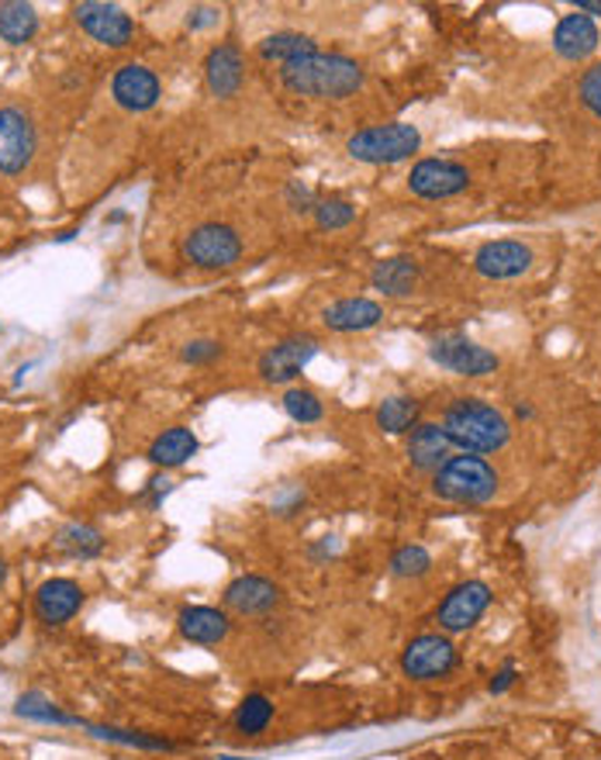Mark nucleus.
<instances>
[{"label":"nucleus","mask_w":601,"mask_h":760,"mask_svg":"<svg viewBox=\"0 0 601 760\" xmlns=\"http://www.w3.org/2000/svg\"><path fill=\"white\" fill-rule=\"evenodd\" d=\"M280 83L291 93H301V98L342 101L363 87V67L357 59L339 52H314L280 67Z\"/></svg>","instance_id":"obj_1"},{"label":"nucleus","mask_w":601,"mask_h":760,"mask_svg":"<svg viewBox=\"0 0 601 760\" xmlns=\"http://www.w3.org/2000/svg\"><path fill=\"white\" fill-rule=\"evenodd\" d=\"M439 426L447 429L450 442L463 453H498L512 439L509 419L491 401L481 398H457Z\"/></svg>","instance_id":"obj_2"},{"label":"nucleus","mask_w":601,"mask_h":760,"mask_svg":"<svg viewBox=\"0 0 601 760\" xmlns=\"http://www.w3.org/2000/svg\"><path fill=\"white\" fill-rule=\"evenodd\" d=\"M432 494L450 504H488L498 494V473L488 460L460 453L432 473Z\"/></svg>","instance_id":"obj_3"},{"label":"nucleus","mask_w":601,"mask_h":760,"mask_svg":"<svg viewBox=\"0 0 601 760\" xmlns=\"http://www.w3.org/2000/svg\"><path fill=\"white\" fill-rule=\"evenodd\" d=\"M422 146V136L415 124L404 121H391V124H370V129H360L357 136H350L345 142V152L360 163H401L408 156H415Z\"/></svg>","instance_id":"obj_4"},{"label":"nucleus","mask_w":601,"mask_h":760,"mask_svg":"<svg viewBox=\"0 0 601 760\" xmlns=\"http://www.w3.org/2000/svg\"><path fill=\"white\" fill-rule=\"evenodd\" d=\"M460 653L442 632H422L401 650V674L411 681H439L457 671Z\"/></svg>","instance_id":"obj_5"},{"label":"nucleus","mask_w":601,"mask_h":760,"mask_svg":"<svg viewBox=\"0 0 601 760\" xmlns=\"http://www.w3.org/2000/svg\"><path fill=\"white\" fill-rule=\"evenodd\" d=\"M183 257L201 270H226V267L239 263L242 239L232 226L208 221V226H198L191 236L183 239Z\"/></svg>","instance_id":"obj_6"},{"label":"nucleus","mask_w":601,"mask_h":760,"mask_svg":"<svg viewBox=\"0 0 601 760\" xmlns=\"http://www.w3.org/2000/svg\"><path fill=\"white\" fill-rule=\"evenodd\" d=\"M319 357V339L314 336H288L260 357V377L267 384H291L301 377V370Z\"/></svg>","instance_id":"obj_7"},{"label":"nucleus","mask_w":601,"mask_h":760,"mask_svg":"<svg viewBox=\"0 0 601 760\" xmlns=\"http://www.w3.org/2000/svg\"><path fill=\"white\" fill-rule=\"evenodd\" d=\"M491 588L484 581H463L450 588V594L442 598V606L435 612V622L442 632H467L481 622V616L491 606Z\"/></svg>","instance_id":"obj_8"},{"label":"nucleus","mask_w":601,"mask_h":760,"mask_svg":"<svg viewBox=\"0 0 601 760\" xmlns=\"http://www.w3.org/2000/svg\"><path fill=\"white\" fill-rule=\"evenodd\" d=\"M432 363H439L442 370L460 373V377H488L498 370V357L484 346L470 342L467 336H439L429 346Z\"/></svg>","instance_id":"obj_9"},{"label":"nucleus","mask_w":601,"mask_h":760,"mask_svg":"<svg viewBox=\"0 0 601 760\" xmlns=\"http://www.w3.org/2000/svg\"><path fill=\"white\" fill-rule=\"evenodd\" d=\"M73 18L93 42L111 46V49L129 46L132 36H136L132 18L124 14L121 8H114V4H101V0H83V4L73 8Z\"/></svg>","instance_id":"obj_10"},{"label":"nucleus","mask_w":601,"mask_h":760,"mask_svg":"<svg viewBox=\"0 0 601 760\" xmlns=\"http://www.w3.org/2000/svg\"><path fill=\"white\" fill-rule=\"evenodd\" d=\"M467 187H470V173H467V167H460L453 160H422L408 173V190L425 201L463 194Z\"/></svg>","instance_id":"obj_11"},{"label":"nucleus","mask_w":601,"mask_h":760,"mask_svg":"<svg viewBox=\"0 0 601 760\" xmlns=\"http://www.w3.org/2000/svg\"><path fill=\"white\" fill-rule=\"evenodd\" d=\"M280 601H283L280 588L270 578H260V574L236 578L226 588V594H221V606H226V612H236V616H246V619L270 616L280 606Z\"/></svg>","instance_id":"obj_12"},{"label":"nucleus","mask_w":601,"mask_h":760,"mask_svg":"<svg viewBox=\"0 0 601 760\" xmlns=\"http://www.w3.org/2000/svg\"><path fill=\"white\" fill-rule=\"evenodd\" d=\"M36 156V129L24 111L0 108V170L21 173Z\"/></svg>","instance_id":"obj_13"},{"label":"nucleus","mask_w":601,"mask_h":760,"mask_svg":"<svg viewBox=\"0 0 601 760\" xmlns=\"http://www.w3.org/2000/svg\"><path fill=\"white\" fill-rule=\"evenodd\" d=\"M532 267V249L519 239H494L473 252V270L488 280H515Z\"/></svg>","instance_id":"obj_14"},{"label":"nucleus","mask_w":601,"mask_h":760,"mask_svg":"<svg viewBox=\"0 0 601 760\" xmlns=\"http://www.w3.org/2000/svg\"><path fill=\"white\" fill-rule=\"evenodd\" d=\"M111 93L124 111H149V108H156V101H160L163 87L152 70L139 67V62H129V67H121L114 73Z\"/></svg>","instance_id":"obj_15"},{"label":"nucleus","mask_w":601,"mask_h":760,"mask_svg":"<svg viewBox=\"0 0 601 760\" xmlns=\"http://www.w3.org/2000/svg\"><path fill=\"white\" fill-rule=\"evenodd\" d=\"M83 606V588L70 578H52L36 591V619L42 626H67Z\"/></svg>","instance_id":"obj_16"},{"label":"nucleus","mask_w":601,"mask_h":760,"mask_svg":"<svg viewBox=\"0 0 601 760\" xmlns=\"http://www.w3.org/2000/svg\"><path fill=\"white\" fill-rule=\"evenodd\" d=\"M177 632L187 643L218 647L232 632V619L226 609H214V606H187L177 616Z\"/></svg>","instance_id":"obj_17"},{"label":"nucleus","mask_w":601,"mask_h":760,"mask_svg":"<svg viewBox=\"0 0 601 760\" xmlns=\"http://www.w3.org/2000/svg\"><path fill=\"white\" fill-rule=\"evenodd\" d=\"M408 463L422 470V473H435L442 463L453 457V442L439 422H419L415 429L408 432Z\"/></svg>","instance_id":"obj_18"},{"label":"nucleus","mask_w":601,"mask_h":760,"mask_svg":"<svg viewBox=\"0 0 601 760\" xmlns=\"http://www.w3.org/2000/svg\"><path fill=\"white\" fill-rule=\"evenodd\" d=\"M384 308L370 298H342L322 311V322L332 332H367L373 326H381Z\"/></svg>","instance_id":"obj_19"},{"label":"nucleus","mask_w":601,"mask_h":760,"mask_svg":"<svg viewBox=\"0 0 601 760\" xmlns=\"http://www.w3.org/2000/svg\"><path fill=\"white\" fill-rule=\"evenodd\" d=\"M598 39L601 36H598V28L588 14H567V18H560V24L553 31V49L560 59L578 62L598 49Z\"/></svg>","instance_id":"obj_20"},{"label":"nucleus","mask_w":601,"mask_h":760,"mask_svg":"<svg viewBox=\"0 0 601 760\" xmlns=\"http://www.w3.org/2000/svg\"><path fill=\"white\" fill-rule=\"evenodd\" d=\"M242 52L236 46H214L204 59V80L214 98H236L242 87Z\"/></svg>","instance_id":"obj_21"},{"label":"nucleus","mask_w":601,"mask_h":760,"mask_svg":"<svg viewBox=\"0 0 601 760\" xmlns=\"http://www.w3.org/2000/svg\"><path fill=\"white\" fill-rule=\"evenodd\" d=\"M198 436L187 429V426H173L167 429L163 436H156V442L149 447V463L152 467H163V470H173V467H183L187 460H191L198 453Z\"/></svg>","instance_id":"obj_22"},{"label":"nucleus","mask_w":601,"mask_h":760,"mask_svg":"<svg viewBox=\"0 0 601 760\" xmlns=\"http://www.w3.org/2000/svg\"><path fill=\"white\" fill-rule=\"evenodd\" d=\"M419 416H422L419 398L394 394V398H384L381 404H377L373 422H377V429H381L384 436H404V432H411V429L419 426Z\"/></svg>","instance_id":"obj_23"},{"label":"nucleus","mask_w":601,"mask_h":760,"mask_svg":"<svg viewBox=\"0 0 601 760\" xmlns=\"http://www.w3.org/2000/svg\"><path fill=\"white\" fill-rule=\"evenodd\" d=\"M415 280H419V267L411 263L408 257L381 260L370 273L373 291H381L388 298H408L411 291H415Z\"/></svg>","instance_id":"obj_24"},{"label":"nucleus","mask_w":601,"mask_h":760,"mask_svg":"<svg viewBox=\"0 0 601 760\" xmlns=\"http://www.w3.org/2000/svg\"><path fill=\"white\" fill-rule=\"evenodd\" d=\"M257 52L267 62H280V67H288V62H298L304 56L319 52V42H314L311 36H301V31H273V36H267L257 46Z\"/></svg>","instance_id":"obj_25"},{"label":"nucleus","mask_w":601,"mask_h":760,"mask_svg":"<svg viewBox=\"0 0 601 760\" xmlns=\"http://www.w3.org/2000/svg\"><path fill=\"white\" fill-rule=\"evenodd\" d=\"M39 31V14L24 0H4L0 4V39L8 46H24Z\"/></svg>","instance_id":"obj_26"},{"label":"nucleus","mask_w":601,"mask_h":760,"mask_svg":"<svg viewBox=\"0 0 601 760\" xmlns=\"http://www.w3.org/2000/svg\"><path fill=\"white\" fill-rule=\"evenodd\" d=\"M56 550L73 560H90L104 550V536H101V529H93L87 522H70L56 532Z\"/></svg>","instance_id":"obj_27"},{"label":"nucleus","mask_w":601,"mask_h":760,"mask_svg":"<svg viewBox=\"0 0 601 760\" xmlns=\"http://www.w3.org/2000/svg\"><path fill=\"white\" fill-rule=\"evenodd\" d=\"M270 722H273V702L267 699L263 691H249L246 699L236 706V716H232V726H236L242 737L267 733Z\"/></svg>","instance_id":"obj_28"},{"label":"nucleus","mask_w":601,"mask_h":760,"mask_svg":"<svg viewBox=\"0 0 601 760\" xmlns=\"http://www.w3.org/2000/svg\"><path fill=\"white\" fill-rule=\"evenodd\" d=\"M280 404H283V411H288V419L298 426H314L325 416V401L311 388H288L280 398Z\"/></svg>","instance_id":"obj_29"},{"label":"nucleus","mask_w":601,"mask_h":760,"mask_svg":"<svg viewBox=\"0 0 601 760\" xmlns=\"http://www.w3.org/2000/svg\"><path fill=\"white\" fill-rule=\"evenodd\" d=\"M388 570H391V578H398V581H419L432 570V553L425 547H419V543H408V547L394 550Z\"/></svg>","instance_id":"obj_30"},{"label":"nucleus","mask_w":601,"mask_h":760,"mask_svg":"<svg viewBox=\"0 0 601 760\" xmlns=\"http://www.w3.org/2000/svg\"><path fill=\"white\" fill-rule=\"evenodd\" d=\"M314 226L325 229V232H335V229H345L353 226L357 218V204L345 201V198H322L319 204H314Z\"/></svg>","instance_id":"obj_31"},{"label":"nucleus","mask_w":601,"mask_h":760,"mask_svg":"<svg viewBox=\"0 0 601 760\" xmlns=\"http://www.w3.org/2000/svg\"><path fill=\"white\" fill-rule=\"evenodd\" d=\"M14 712L21 716V719H36V722H56V726H73L77 719L73 716H62L46 694H39V691H28V694H21L18 699V706H14Z\"/></svg>","instance_id":"obj_32"},{"label":"nucleus","mask_w":601,"mask_h":760,"mask_svg":"<svg viewBox=\"0 0 601 760\" xmlns=\"http://www.w3.org/2000/svg\"><path fill=\"white\" fill-rule=\"evenodd\" d=\"M93 737L101 740H111V743H121V747H139V750H173L170 740H160V737H146V733H136V730H114V726H90Z\"/></svg>","instance_id":"obj_33"},{"label":"nucleus","mask_w":601,"mask_h":760,"mask_svg":"<svg viewBox=\"0 0 601 760\" xmlns=\"http://www.w3.org/2000/svg\"><path fill=\"white\" fill-rule=\"evenodd\" d=\"M578 93H581L584 108H588L594 118H601V62H594V67L581 77Z\"/></svg>","instance_id":"obj_34"},{"label":"nucleus","mask_w":601,"mask_h":760,"mask_svg":"<svg viewBox=\"0 0 601 760\" xmlns=\"http://www.w3.org/2000/svg\"><path fill=\"white\" fill-rule=\"evenodd\" d=\"M221 357V342L218 339H191L180 350V360L183 363H191V367H198V363H211V360H218Z\"/></svg>","instance_id":"obj_35"},{"label":"nucleus","mask_w":601,"mask_h":760,"mask_svg":"<svg viewBox=\"0 0 601 760\" xmlns=\"http://www.w3.org/2000/svg\"><path fill=\"white\" fill-rule=\"evenodd\" d=\"M288 204H291L294 211H314V204H319V198L311 194V187H304L301 180H294V183L288 187Z\"/></svg>","instance_id":"obj_36"},{"label":"nucleus","mask_w":601,"mask_h":760,"mask_svg":"<svg viewBox=\"0 0 601 760\" xmlns=\"http://www.w3.org/2000/svg\"><path fill=\"white\" fill-rule=\"evenodd\" d=\"M173 491V481L170 478H152L149 484H146V491H142V501L149 504V509H160L163 504V498Z\"/></svg>","instance_id":"obj_37"},{"label":"nucleus","mask_w":601,"mask_h":760,"mask_svg":"<svg viewBox=\"0 0 601 760\" xmlns=\"http://www.w3.org/2000/svg\"><path fill=\"white\" fill-rule=\"evenodd\" d=\"M515 678H519V668H515V660H509V663H504V668L491 678V694H504V691H509V688L515 684Z\"/></svg>","instance_id":"obj_38"},{"label":"nucleus","mask_w":601,"mask_h":760,"mask_svg":"<svg viewBox=\"0 0 601 760\" xmlns=\"http://www.w3.org/2000/svg\"><path fill=\"white\" fill-rule=\"evenodd\" d=\"M218 21V11L214 8H198L191 18H187V24L191 28H208V24H214Z\"/></svg>","instance_id":"obj_39"},{"label":"nucleus","mask_w":601,"mask_h":760,"mask_svg":"<svg viewBox=\"0 0 601 760\" xmlns=\"http://www.w3.org/2000/svg\"><path fill=\"white\" fill-rule=\"evenodd\" d=\"M335 550H339V543L332 540V536H325L319 547H311V557H332Z\"/></svg>","instance_id":"obj_40"},{"label":"nucleus","mask_w":601,"mask_h":760,"mask_svg":"<svg viewBox=\"0 0 601 760\" xmlns=\"http://www.w3.org/2000/svg\"><path fill=\"white\" fill-rule=\"evenodd\" d=\"M581 14H601V0H578L574 4Z\"/></svg>","instance_id":"obj_41"},{"label":"nucleus","mask_w":601,"mask_h":760,"mask_svg":"<svg viewBox=\"0 0 601 760\" xmlns=\"http://www.w3.org/2000/svg\"><path fill=\"white\" fill-rule=\"evenodd\" d=\"M8 574H11V567H8V560H4V557H0V588L8 584Z\"/></svg>","instance_id":"obj_42"}]
</instances>
